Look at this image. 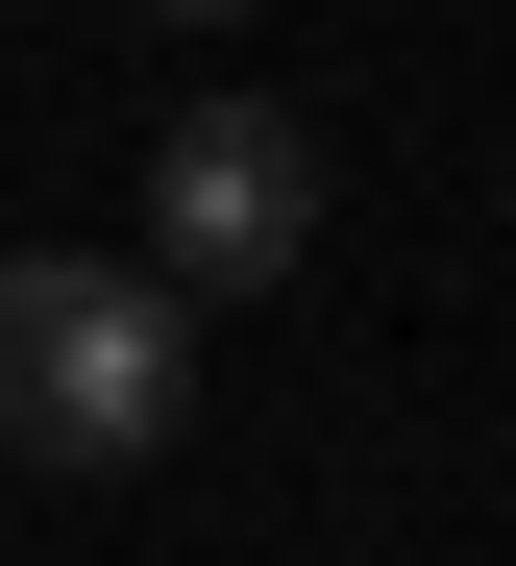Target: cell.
<instances>
[{
    "instance_id": "obj_1",
    "label": "cell",
    "mask_w": 516,
    "mask_h": 566,
    "mask_svg": "<svg viewBox=\"0 0 516 566\" xmlns=\"http://www.w3.org/2000/svg\"><path fill=\"white\" fill-rule=\"evenodd\" d=\"M197 395V296L148 247H0V443L25 468H148Z\"/></svg>"
},
{
    "instance_id": "obj_2",
    "label": "cell",
    "mask_w": 516,
    "mask_h": 566,
    "mask_svg": "<svg viewBox=\"0 0 516 566\" xmlns=\"http://www.w3.org/2000/svg\"><path fill=\"white\" fill-rule=\"evenodd\" d=\"M320 124L295 99H172V148H148V271L172 296H271L295 247H320Z\"/></svg>"
},
{
    "instance_id": "obj_3",
    "label": "cell",
    "mask_w": 516,
    "mask_h": 566,
    "mask_svg": "<svg viewBox=\"0 0 516 566\" xmlns=\"http://www.w3.org/2000/svg\"><path fill=\"white\" fill-rule=\"evenodd\" d=\"M148 25H246V0H148Z\"/></svg>"
}]
</instances>
